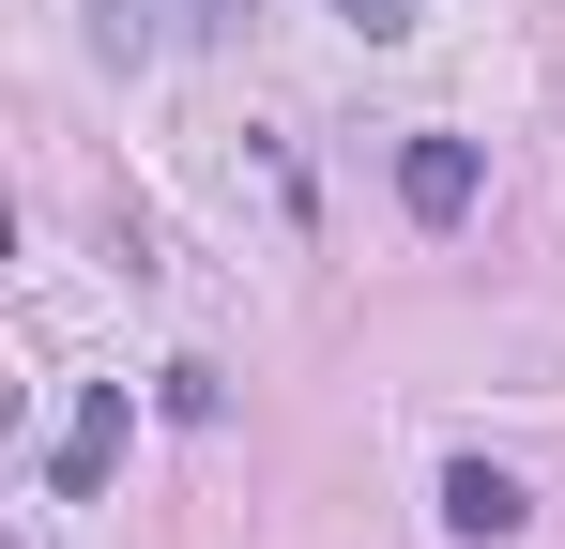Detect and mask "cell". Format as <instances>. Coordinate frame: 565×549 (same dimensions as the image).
<instances>
[{
    "label": "cell",
    "instance_id": "obj_5",
    "mask_svg": "<svg viewBox=\"0 0 565 549\" xmlns=\"http://www.w3.org/2000/svg\"><path fill=\"white\" fill-rule=\"evenodd\" d=\"M321 15H352V31H413V0H321Z\"/></svg>",
    "mask_w": 565,
    "mask_h": 549
},
{
    "label": "cell",
    "instance_id": "obj_2",
    "mask_svg": "<svg viewBox=\"0 0 565 549\" xmlns=\"http://www.w3.org/2000/svg\"><path fill=\"white\" fill-rule=\"evenodd\" d=\"M520 519H535V488H520L504 458H459V473H444V535H459V549H504Z\"/></svg>",
    "mask_w": 565,
    "mask_h": 549
},
{
    "label": "cell",
    "instance_id": "obj_3",
    "mask_svg": "<svg viewBox=\"0 0 565 549\" xmlns=\"http://www.w3.org/2000/svg\"><path fill=\"white\" fill-rule=\"evenodd\" d=\"M122 428H138V412H122V381H93V397H77V428H62V458H46V473H62V504H93L107 473H122Z\"/></svg>",
    "mask_w": 565,
    "mask_h": 549
},
{
    "label": "cell",
    "instance_id": "obj_4",
    "mask_svg": "<svg viewBox=\"0 0 565 549\" xmlns=\"http://www.w3.org/2000/svg\"><path fill=\"white\" fill-rule=\"evenodd\" d=\"M397 198H413V229H459L473 214V138H413L397 153Z\"/></svg>",
    "mask_w": 565,
    "mask_h": 549
},
{
    "label": "cell",
    "instance_id": "obj_1",
    "mask_svg": "<svg viewBox=\"0 0 565 549\" xmlns=\"http://www.w3.org/2000/svg\"><path fill=\"white\" fill-rule=\"evenodd\" d=\"M245 0H93V46L107 62H153V46H199V31H230Z\"/></svg>",
    "mask_w": 565,
    "mask_h": 549
}]
</instances>
